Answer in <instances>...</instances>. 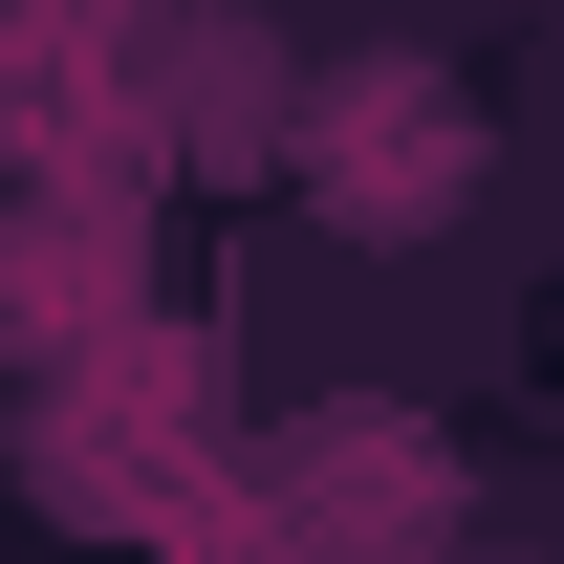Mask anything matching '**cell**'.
I'll return each instance as SVG.
<instances>
[{"label":"cell","mask_w":564,"mask_h":564,"mask_svg":"<svg viewBox=\"0 0 564 564\" xmlns=\"http://www.w3.org/2000/svg\"><path fill=\"white\" fill-rule=\"evenodd\" d=\"M282 152H304V196L348 217V239H413V217H456V174H478V131H456L434 66H348Z\"/></svg>","instance_id":"1"}]
</instances>
